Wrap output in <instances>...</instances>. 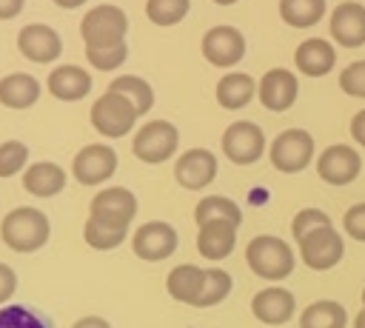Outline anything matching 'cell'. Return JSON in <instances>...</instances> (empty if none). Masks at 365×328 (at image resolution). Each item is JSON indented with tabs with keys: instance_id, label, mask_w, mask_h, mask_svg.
I'll return each mask as SVG.
<instances>
[{
	"instance_id": "16",
	"label": "cell",
	"mask_w": 365,
	"mask_h": 328,
	"mask_svg": "<svg viewBox=\"0 0 365 328\" xmlns=\"http://www.w3.org/2000/svg\"><path fill=\"white\" fill-rule=\"evenodd\" d=\"M174 177L182 188L200 191L217 177V157L208 148H191V151L180 154V160L174 165Z\"/></svg>"
},
{
	"instance_id": "30",
	"label": "cell",
	"mask_w": 365,
	"mask_h": 328,
	"mask_svg": "<svg viewBox=\"0 0 365 328\" xmlns=\"http://www.w3.org/2000/svg\"><path fill=\"white\" fill-rule=\"evenodd\" d=\"M108 91H120V94H125V97L137 106L140 114H145V111L154 106V91H151V86H148L143 77H137V74L114 77V83L108 86Z\"/></svg>"
},
{
	"instance_id": "24",
	"label": "cell",
	"mask_w": 365,
	"mask_h": 328,
	"mask_svg": "<svg viewBox=\"0 0 365 328\" xmlns=\"http://www.w3.org/2000/svg\"><path fill=\"white\" fill-rule=\"evenodd\" d=\"M40 97V83L31 74L14 71L0 80V103L9 108H29Z\"/></svg>"
},
{
	"instance_id": "22",
	"label": "cell",
	"mask_w": 365,
	"mask_h": 328,
	"mask_svg": "<svg viewBox=\"0 0 365 328\" xmlns=\"http://www.w3.org/2000/svg\"><path fill=\"white\" fill-rule=\"evenodd\" d=\"M66 185V171L57 163H34L23 174V188L34 197H54Z\"/></svg>"
},
{
	"instance_id": "29",
	"label": "cell",
	"mask_w": 365,
	"mask_h": 328,
	"mask_svg": "<svg viewBox=\"0 0 365 328\" xmlns=\"http://www.w3.org/2000/svg\"><path fill=\"white\" fill-rule=\"evenodd\" d=\"M194 220H197V225H205V222H214V220H225V222L240 225L242 211H240V205H237L234 200L214 194V197H205V200L197 203V208H194Z\"/></svg>"
},
{
	"instance_id": "1",
	"label": "cell",
	"mask_w": 365,
	"mask_h": 328,
	"mask_svg": "<svg viewBox=\"0 0 365 328\" xmlns=\"http://www.w3.org/2000/svg\"><path fill=\"white\" fill-rule=\"evenodd\" d=\"M0 234H3V242L11 251L29 254V251H37V248L46 245V240L51 234V225H48V217L40 208L23 205V208H14L3 217Z\"/></svg>"
},
{
	"instance_id": "31",
	"label": "cell",
	"mask_w": 365,
	"mask_h": 328,
	"mask_svg": "<svg viewBox=\"0 0 365 328\" xmlns=\"http://www.w3.org/2000/svg\"><path fill=\"white\" fill-rule=\"evenodd\" d=\"M231 291V274L222 271V268H208L205 271V282H202V291L197 297V308H211L217 302H222Z\"/></svg>"
},
{
	"instance_id": "4",
	"label": "cell",
	"mask_w": 365,
	"mask_h": 328,
	"mask_svg": "<svg viewBox=\"0 0 365 328\" xmlns=\"http://www.w3.org/2000/svg\"><path fill=\"white\" fill-rule=\"evenodd\" d=\"M128 31V17L123 9L111 6V3H100L94 9H88L80 20V34L86 40V46H114L123 43Z\"/></svg>"
},
{
	"instance_id": "33",
	"label": "cell",
	"mask_w": 365,
	"mask_h": 328,
	"mask_svg": "<svg viewBox=\"0 0 365 328\" xmlns=\"http://www.w3.org/2000/svg\"><path fill=\"white\" fill-rule=\"evenodd\" d=\"M125 54H128L125 43H114V46H86V60H88L94 68H100V71H111V68L123 66V63H125Z\"/></svg>"
},
{
	"instance_id": "35",
	"label": "cell",
	"mask_w": 365,
	"mask_h": 328,
	"mask_svg": "<svg viewBox=\"0 0 365 328\" xmlns=\"http://www.w3.org/2000/svg\"><path fill=\"white\" fill-rule=\"evenodd\" d=\"M0 328H48V325L23 305H6L0 308Z\"/></svg>"
},
{
	"instance_id": "3",
	"label": "cell",
	"mask_w": 365,
	"mask_h": 328,
	"mask_svg": "<svg viewBox=\"0 0 365 328\" xmlns=\"http://www.w3.org/2000/svg\"><path fill=\"white\" fill-rule=\"evenodd\" d=\"M137 117H140L137 106L125 94H120V91H106L91 106V125L103 137H123V134H128L134 128Z\"/></svg>"
},
{
	"instance_id": "23",
	"label": "cell",
	"mask_w": 365,
	"mask_h": 328,
	"mask_svg": "<svg viewBox=\"0 0 365 328\" xmlns=\"http://www.w3.org/2000/svg\"><path fill=\"white\" fill-rule=\"evenodd\" d=\"M257 94V83L251 74L245 71H231L217 83V103L228 111L234 108H245L251 103V97Z\"/></svg>"
},
{
	"instance_id": "25",
	"label": "cell",
	"mask_w": 365,
	"mask_h": 328,
	"mask_svg": "<svg viewBox=\"0 0 365 328\" xmlns=\"http://www.w3.org/2000/svg\"><path fill=\"white\" fill-rule=\"evenodd\" d=\"M125 231H128L125 222L88 214V222H86V228H83V237H86V242H88L91 248L108 251V248H117V245L125 240Z\"/></svg>"
},
{
	"instance_id": "37",
	"label": "cell",
	"mask_w": 365,
	"mask_h": 328,
	"mask_svg": "<svg viewBox=\"0 0 365 328\" xmlns=\"http://www.w3.org/2000/svg\"><path fill=\"white\" fill-rule=\"evenodd\" d=\"M339 88L348 97L365 100V60H356V63H351L339 71Z\"/></svg>"
},
{
	"instance_id": "17",
	"label": "cell",
	"mask_w": 365,
	"mask_h": 328,
	"mask_svg": "<svg viewBox=\"0 0 365 328\" xmlns=\"http://www.w3.org/2000/svg\"><path fill=\"white\" fill-rule=\"evenodd\" d=\"M251 311L265 325H285L297 311V299H294L291 291H285L279 285H271V288H262V291L254 294Z\"/></svg>"
},
{
	"instance_id": "32",
	"label": "cell",
	"mask_w": 365,
	"mask_h": 328,
	"mask_svg": "<svg viewBox=\"0 0 365 328\" xmlns=\"http://www.w3.org/2000/svg\"><path fill=\"white\" fill-rule=\"evenodd\" d=\"M191 9V0H145V14L157 26L180 23Z\"/></svg>"
},
{
	"instance_id": "28",
	"label": "cell",
	"mask_w": 365,
	"mask_h": 328,
	"mask_svg": "<svg viewBox=\"0 0 365 328\" xmlns=\"http://www.w3.org/2000/svg\"><path fill=\"white\" fill-rule=\"evenodd\" d=\"M325 0H279V17L294 29L317 26L325 17Z\"/></svg>"
},
{
	"instance_id": "18",
	"label": "cell",
	"mask_w": 365,
	"mask_h": 328,
	"mask_svg": "<svg viewBox=\"0 0 365 328\" xmlns=\"http://www.w3.org/2000/svg\"><path fill=\"white\" fill-rule=\"evenodd\" d=\"M294 63L305 77H325L336 63V51L325 37H308L297 46Z\"/></svg>"
},
{
	"instance_id": "20",
	"label": "cell",
	"mask_w": 365,
	"mask_h": 328,
	"mask_svg": "<svg viewBox=\"0 0 365 328\" xmlns=\"http://www.w3.org/2000/svg\"><path fill=\"white\" fill-rule=\"evenodd\" d=\"M48 91L57 97V100H66V103H74V100H83L88 91H91V74L80 66H57L51 74H48Z\"/></svg>"
},
{
	"instance_id": "7",
	"label": "cell",
	"mask_w": 365,
	"mask_h": 328,
	"mask_svg": "<svg viewBox=\"0 0 365 328\" xmlns=\"http://www.w3.org/2000/svg\"><path fill=\"white\" fill-rule=\"evenodd\" d=\"M265 151V134L251 120H237L222 131V154L237 165H251Z\"/></svg>"
},
{
	"instance_id": "36",
	"label": "cell",
	"mask_w": 365,
	"mask_h": 328,
	"mask_svg": "<svg viewBox=\"0 0 365 328\" xmlns=\"http://www.w3.org/2000/svg\"><path fill=\"white\" fill-rule=\"evenodd\" d=\"M319 225H331V217L322 208H302L291 220V234H294V240H302L308 231H314Z\"/></svg>"
},
{
	"instance_id": "43",
	"label": "cell",
	"mask_w": 365,
	"mask_h": 328,
	"mask_svg": "<svg viewBox=\"0 0 365 328\" xmlns=\"http://www.w3.org/2000/svg\"><path fill=\"white\" fill-rule=\"evenodd\" d=\"M60 9H77V6H83L86 0H54Z\"/></svg>"
},
{
	"instance_id": "12",
	"label": "cell",
	"mask_w": 365,
	"mask_h": 328,
	"mask_svg": "<svg viewBox=\"0 0 365 328\" xmlns=\"http://www.w3.org/2000/svg\"><path fill=\"white\" fill-rule=\"evenodd\" d=\"M299 83L288 68H268L257 83V97L268 111H288L297 103Z\"/></svg>"
},
{
	"instance_id": "44",
	"label": "cell",
	"mask_w": 365,
	"mask_h": 328,
	"mask_svg": "<svg viewBox=\"0 0 365 328\" xmlns=\"http://www.w3.org/2000/svg\"><path fill=\"white\" fill-rule=\"evenodd\" d=\"M354 328H365V308H362V311L354 317Z\"/></svg>"
},
{
	"instance_id": "15",
	"label": "cell",
	"mask_w": 365,
	"mask_h": 328,
	"mask_svg": "<svg viewBox=\"0 0 365 328\" xmlns=\"http://www.w3.org/2000/svg\"><path fill=\"white\" fill-rule=\"evenodd\" d=\"M117 168V154L108 145H86L80 148V154L71 163V171L77 177V183L83 185H97L103 180H108Z\"/></svg>"
},
{
	"instance_id": "14",
	"label": "cell",
	"mask_w": 365,
	"mask_h": 328,
	"mask_svg": "<svg viewBox=\"0 0 365 328\" xmlns=\"http://www.w3.org/2000/svg\"><path fill=\"white\" fill-rule=\"evenodd\" d=\"M17 48L31 63H54L60 57V51H63V40L51 26L29 23L17 34Z\"/></svg>"
},
{
	"instance_id": "39",
	"label": "cell",
	"mask_w": 365,
	"mask_h": 328,
	"mask_svg": "<svg viewBox=\"0 0 365 328\" xmlns=\"http://www.w3.org/2000/svg\"><path fill=\"white\" fill-rule=\"evenodd\" d=\"M14 288H17L14 271H11L6 262H0V302H6V299L14 294Z\"/></svg>"
},
{
	"instance_id": "41",
	"label": "cell",
	"mask_w": 365,
	"mask_h": 328,
	"mask_svg": "<svg viewBox=\"0 0 365 328\" xmlns=\"http://www.w3.org/2000/svg\"><path fill=\"white\" fill-rule=\"evenodd\" d=\"M26 0H0V20H11L23 11Z\"/></svg>"
},
{
	"instance_id": "27",
	"label": "cell",
	"mask_w": 365,
	"mask_h": 328,
	"mask_svg": "<svg viewBox=\"0 0 365 328\" xmlns=\"http://www.w3.org/2000/svg\"><path fill=\"white\" fill-rule=\"evenodd\" d=\"M348 311L336 299H317L299 314V328H345Z\"/></svg>"
},
{
	"instance_id": "45",
	"label": "cell",
	"mask_w": 365,
	"mask_h": 328,
	"mask_svg": "<svg viewBox=\"0 0 365 328\" xmlns=\"http://www.w3.org/2000/svg\"><path fill=\"white\" fill-rule=\"evenodd\" d=\"M214 3H217V6H234L237 0H214Z\"/></svg>"
},
{
	"instance_id": "40",
	"label": "cell",
	"mask_w": 365,
	"mask_h": 328,
	"mask_svg": "<svg viewBox=\"0 0 365 328\" xmlns=\"http://www.w3.org/2000/svg\"><path fill=\"white\" fill-rule=\"evenodd\" d=\"M351 137L356 145L365 148V108H359L354 117H351Z\"/></svg>"
},
{
	"instance_id": "10",
	"label": "cell",
	"mask_w": 365,
	"mask_h": 328,
	"mask_svg": "<svg viewBox=\"0 0 365 328\" xmlns=\"http://www.w3.org/2000/svg\"><path fill=\"white\" fill-rule=\"evenodd\" d=\"M202 54L211 66L231 68L245 54V37L234 26H214L202 34Z\"/></svg>"
},
{
	"instance_id": "2",
	"label": "cell",
	"mask_w": 365,
	"mask_h": 328,
	"mask_svg": "<svg viewBox=\"0 0 365 328\" xmlns=\"http://www.w3.org/2000/svg\"><path fill=\"white\" fill-rule=\"evenodd\" d=\"M245 262L257 277L277 282L294 271V251L285 240L271 237V234H259L245 245Z\"/></svg>"
},
{
	"instance_id": "13",
	"label": "cell",
	"mask_w": 365,
	"mask_h": 328,
	"mask_svg": "<svg viewBox=\"0 0 365 328\" xmlns=\"http://www.w3.org/2000/svg\"><path fill=\"white\" fill-rule=\"evenodd\" d=\"M131 248L140 260L145 262H157V260H165L177 251V231L168 225V222H145L137 228L134 240H131Z\"/></svg>"
},
{
	"instance_id": "38",
	"label": "cell",
	"mask_w": 365,
	"mask_h": 328,
	"mask_svg": "<svg viewBox=\"0 0 365 328\" xmlns=\"http://www.w3.org/2000/svg\"><path fill=\"white\" fill-rule=\"evenodd\" d=\"M342 228H345V234H348L351 240L365 242V203H356V205H351V208L345 211Z\"/></svg>"
},
{
	"instance_id": "5",
	"label": "cell",
	"mask_w": 365,
	"mask_h": 328,
	"mask_svg": "<svg viewBox=\"0 0 365 328\" xmlns=\"http://www.w3.org/2000/svg\"><path fill=\"white\" fill-rule=\"evenodd\" d=\"M314 137L305 128H288L282 134L274 137L271 143V165L282 174H297L302 168H308V163L314 160Z\"/></svg>"
},
{
	"instance_id": "11",
	"label": "cell",
	"mask_w": 365,
	"mask_h": 328,
	"mask_svg": "<svg viewBox=\"0 0 365 328\" xmlns=\"http://www.w3.org/2000/svg\"><path fill=\"white\" fill-rule=\"evenodd\" d=\"M328 31H331V40H336L345 48L365 46V6L356 0H345V3L334 6Z\"/></svg>"
},
{
	"instance_id": "34",
	"label": "cell",
	"mask_w": 365,
	"mask_h": 328,
	"mask_svg": "<svg viewBox=\"0 0 365 328\" xmlns=\"http://www.w3.org/2000/svg\"><path fill=\"white\" fill-rule=\"evenodd\" d=\"M29 160V148L20 140L0 143V177H14Z\"/></svg>"
},
{
	"instance_id": "6",
	"label": "cell",
	"mask_w": 365,
	"mask_h": 328,
	"mask_svg": "<svg viewBox=\"0 0 365 328\" xmlns=\"http://www.w3.org/2000/svg\"><path fill=\"white\" fill-rule=\"evenodd\" d=\"M299 242V257H302V262L308 265V268H314V271H328V268H334L339 260H342V254H345V240H342V234L334 228V225H319V228H314V231H308L302 240H297Z\"/></svg>"
},
{
	"instance_id": "26",
	"label": "cell",
	"mask_w": 365,
	"mask_h": 328,
	"mask_svg": "<svg viewBox=\"0 0 365 328\" xmlns=\"http://www.w3.org/2000/svg\"><path fill=\"white\" fill-rule=\"evenodd\" d=\"M202 282H205V271L197 268V265H177L168 280H165V288L168 294L177 299V302H188L194 305L200 291H202Z\"/></svg>"
},
{
	"instance_id": "46",
	"label": "cell",
	"mask_w": 365,
	"mask_h": 328,
	"mask_svg": "<svg viewBox=\"0 0 365 328\" xmlns=\"http://www.w3.org/2000/svg\"><path fill=\"white\" fill-rule=\"evenodd\" d=\"M362 308H365V288H362Z\"/></svg>"
},
{
	"instance_id": "19",
	"label": "cell",
	"mask_w": 365,
	"mask_h": 328,
	"mask_svg": "<svg viewBox=\"0 0 365 328\" xmlns=\"http://www.w3.org/2000/svg\"><path fill=\"white\" fill-rule=\"evenodd\" d=\"M237 228L240 225L225 222V220H214V222L200 225V231H197V251L205 260H225L234 251Z\"/></svg>"
},
{
	"instance_id": "42",
	"label": "cell",
	"mask_w": 365,
	"mask_h": 328,
	"mask_svg": "<svg viewBox=\"0 0 365 328\" xmlns=\"http://www.w3.org/2000/svg\"><path fill=\"white\" fill-rule=\"evenodd\" d=\"M71 328H111L103 317H83V319H77Z\"/></svg>"
},
{
	"instance_id": "21",
	"label": "cell",
	"mask_w": 365,
	"mask_h": 328,
	"mask_svg": "<svg viewBox=\"0 0 365 328\" xmlns=\"http://www.w3.org/2000/svg\"><path fill=\"white\" fill-rule=\"evenodd\" d=\"M91 214L128 225L137 214V197L128 188H106L91 200Z\"/></svg>"
},
{
	"instance_id": "9",
	"label": "cell",
	"mask_w": 365,
	"mask_h": 328,
	"mask_svg": "<svg viewBox=\"0 0 365 328\" xmlns=\"http://www.w3.org/2000/svg\"><path fill=\"white\" fill-rule=\"evenodd\" d=\"M359 171H362V157L356 154L354 145L336 143V145H328L317 157V174L328 185H348L359 177Z\"/></svg>"
},
{
	"instance_id": "8",
	"label": "cell",
	"mask_w": 365,
	"mask_h": 328,
	"mask_svg": "<svg viewBox=\"0 0 365 328\" xmlns=\"http://www.w3.org/2000/svg\"><path fill=\"white\" fill-rule=\"evenodd\" d=\"M177 145H180V134H177V128L168 120L145 123L137 131L134 143H131L134 157L143 160V163H163V160H168L177 151Z\"/></svg>"
}]
</instances>
